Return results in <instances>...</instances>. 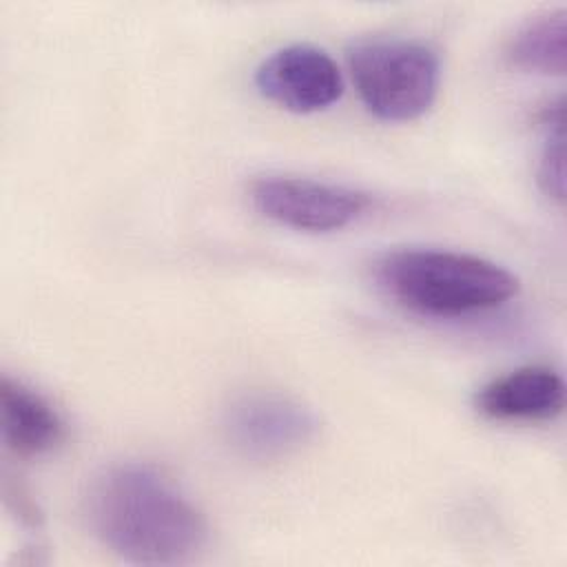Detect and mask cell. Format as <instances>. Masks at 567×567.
Returning <instances> with one entry per match:
<instances>
[{
    "instance_id": "cell-10",
    "label": "cell",
    "mask_w": 567,
    "mask_h": 567,
    "mask_svg": "<svg viewBox=\"0 0 567 567\" xmlns=\"http://www.w3.org/2000/svg\"><path fill=\"white\" fill-rule=\"evenodd\" d=\"M538 184L556 202L565 199V135L560 104H556L554 115L547 113V133L538 157Z\"/></svg>"
},
{
    "instance_id": "cell-5",
    "label": "cell",
    "mask_w": 567,
    "mask_h": 567,
    "mask_svg": "<svg viewBox=\"0 0 567 567\" xmlns=\"http://www.w3.org/2000/svg\"><path fill=\"white\" fill-rule=\"evenodd\" d=\"M221 430L237 454L250 461H279L317 436L319 419L290 394L252 390L228 403Z\"/></svg>"
},
{
    "instance_id": "cell-7",
    "label": "cell",
    "mask_w": 567,
    "mask_h": 567,
    "mask_svg": "<svg viewBox=\"0 0 567 567\" xmlns=\"http://www.w3.org/2000/svg\"><path fill=\"white\" fill-rule=\"evenodd\" d=\"M565 408V381L547 365H525L485 383L476 410L492 421L536 423L558 416Z\"/></svg>"
},
{
    "instance_id": "cell-8",
    "label": "cell",
    "mask_w": 567,
    "mask_h": 567,
    "mask_svg": "<svg viewBox=\"0 0 567 567\" xmlns=\"http://www.w3.org/2000/svg\"><path fill=\"white\" fill-rule=\"evenodd\" d=\"M0 427L4 445L22 458L49 454L64 439L58 410L33 388L7 374L0 381Z\"/></svg>"
},
{
    "instance_id": "cell-4",
    "label": "cell",
    "mask_w": 567,
    "mask_h": 567,
    "mask_svg": "<svg viewBox=\"0 0 567 567\" xmlns=\"http://www.w3.org/2000/svg\"><path fill=\"white\" fill-rule=\"evenodd\" d=\"M250 202L266 219L306 233L341 230L372 208V197L365 190L299 175L255 179Z\"/></svg>"
},
{
    "instance_id": "cell-2",
    "label": "cell",
    "mask_w": 567,
    "mask_h": 567,
    "mask_svg": "<svg viewBox=\"0 0 567 567\" xmlns=\"http://www.w3.org/2000/svg\"><path fill=\"white\" fill-rule=\"evenodd\" d=\"M379 288L427 317H461L496 308L518 292V277L496 261L441 248H399L374 261Z\"/></svg>"
},
{
    "instance_id": "cell-3",
    "label": "cell",
    "mask_w": 567,
    "mask_h": 567,
    "mask_svg": "<svg viewBox=\"0 0 567 567\" xmlns=\"http://www.w3.org/2000/svg\"><path fill=\"white\" fill-rule=\"evenodd\" d=\"M348 69L365 109L385 122L421 117L441 84L439 53L403 35L361 38L348 47Z\"/></svg>"
},
{
    "instance_id": "cell-1",
    "label": "cell",
    "mask_w": 567,
    "mask_h": 567,
    "mask_svg": "<svg viewBox=\"0 0 567 567\" xmlns=\"http://www.w3.org/2000/svg\"><path fill=\"white\" fill-rule=\"evenodd\" d=\"M82 514L91 534L128 563L179 565L195 558L208 540L197 505L144 463H117L93 476Z\"/></svg>"
},
{
    "instance_id": "cell-6",
    "label": "cell",
    "mask_w": 567,
    "mask_h": 567,
    "mask_svg": "<svg viewBox=\"0 0 567 567\" xmlns=\"http://www.w3.org/2000/svg\"><path fill=\"white\" fill-rule=\"evenodd\" d=\"M257 91L292 113H315L334 104L343 93L337 62L323 49L295 42L275 49L255 69Z\"/></svg>"
},
{
    "instance_id": "cell-9",
    "label": "cell",
    "mask_w": 567,
    "mask_h": 567,
    "mask_svg": "<svg viewBox=\"0 0 567 567\" xmlns=\"http://www.w3.org/2000/svg\"><path fill=\"white\" fill-rule=\"evenodd\" d=\"M505 58L527 73L563 75L567 62V11H545L523 22L509 38Z\"/></svg>"
}]
</instances>
